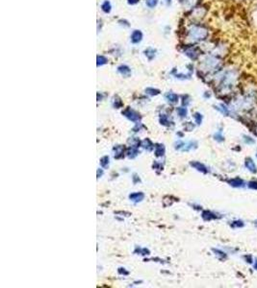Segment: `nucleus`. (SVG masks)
Instances as JSON below:
<instances>
[{
	"label": "nucleus",
	"instance_id": "obj_1",
	"mask_svg": "<svg viewBox=\"0 0 257 288\" xmlns=\"http://www.w3.org/2000/svg\"><path fill=\"white\" fill-rule=\"evenodd\" d=\"M208 36V32L206 29L202 27H193L190 31V37L195 40H202Z\"/></svg>",
	"mask_w": 257,
	"mask_h": 288
},
{
	"label": "nucleus",
	"instance_id": "obj_2",
	"mask_svg": "<svg viewBox=\"0 0 257 288\" xmlns=\"http://www.w3.org/2000/svg\"><path fill=\"white\" fill-rule=\"evenodd\" d=\"M122 113L125 115L127 118H129L130 120L134 121V122H136V121H138L139 119H140V116H139V114L136 113L134 111H132V109H127L126 111H124L122 112Z\"/></svg>",
	"mask_w": 257,
	"mask_h": 288
},
{
	"label": "nucleus",
	"instance_id": "obj_3",
	"mask_svg": "<svg viewBox=\"0 0 257 288\" xmlns=\"http://www.w3.org/2000/svg\"><path fill=\"white\" fill-rule=\"evenodd\" d=\"M143 39V33L140 30H135L133 31L131 35V41L133 43H139Z\"/></svg>",
	"mask_w": 257,
	"mask_h": 288
},
{
	"label": "nucleus",
	"instance_id": "obj_4",
	"mask_svg": "<svg viewBox=\"0 0 257 288\" xmlns=\"http://www.w3.org/2000/svg\"><path fill=\"white\" fill-rule=\"evenodd\" d=\"M245 166H247V168L249 170L250 172L256 173L257 167L255 165V163H254V161L251 160V158H247V161H245Z\"/></svg>",
	"mask_w": 257,
	"mask_h": 288
},
{
	"label": "nucleus",
	"instance_id": "obj_5",
	"mask_svg": "<svg viewBox=\"0 0 257 288\" xmlns=\"http://www.w3.org/2000/svg\"><path fill=\"white\" fill-rule=\"evenodd\" d=\"M118 72H120L121 75H123V76H126V77L129 76L130 73H131V69H130L127 65H124L118 66Z\"/></svg>",
	"mask_w": 257,
	"mask_h": 288
},
{
	"label": "nucleus",
	"instance_id": "obj_6",
	"mask_svg": "<svg viewBox=\"0 0 257 288\" xmlns=\"http://www.w3.org/2000/svg\"><path fill=\"white\" fill-rule=\"evenodd\" d=\"M191 165L193 166L196 170H198V171H200V172H202V173H207V172H208V170H207L206 167H205L202 163L198 162V161H195V162H192V163H191Z\"/></svg>",
	"mask_w": 257,
	"mask_h": 288
},
{
	"label": "nucleus",
	"instance_id": "obj_7",
	"mask_svg": "<svg viewBox=\"0 0 257 288\" xmlns=\"http://www.w3.org/2000/svg\"><path fill=\"white\" fill-rule=\"evenodd\" d=\"M101 10H102L104 13H106V14H109L110 12H111L112 10V6H111V3H110L108 0H106V1H104L102 3V5H101Z\"/></svg>",
	"mask_w": 257,
	"mask_h": 288
},
{
	"label": "nucleus",
	"instance_id": "obj_8",
	"mask_svg": "<svg viewBox=\"0 0 257 288\" xmlns=\"http://www.w3.org/2000/svg\"><path fill=\"white\" fill-rule=\"evenodd\" d=\"M130 199L134 202H139V201H141L144 199V194L141 192H137V193H133L129 196Z\"/></svg>",
	"mask_w": 257,
	"mask_h": 288
},
{
	"label": "nucleus",
	"instance_id": "obj_9",
	"mask_svg": "<svg viewBox=\"0 0 257 288\" xmlns=\"http://www.w3.org/2000/svg\"><path fill=\"white\" fill-rule=\"evenodd\" d=\"M186 55L188 57H190L192 60H195L198 58V54L196 53V51L195 50V49H193V48H189V49H187L186 50Z\"/></svg>",
	"mask_w": 257,
	"mask_h": 288
},
{
	"label": "nucleus",
	"instance_id": "obj_10",
	"mask_svg": "<svg viewBox=\"0 0 257 288\" xmlns=\"http://www.w3.org/2000/svg\"><path fill=\"white\" fill-rule=\"evenodd\" d=\"M166 98L167 99V101L170 103H176L178 101V96L176 95L175 93H172V92H170V93H167L166 94Z\"/></svg>",
	"mask_w": 257,
	"mask_h": 288
},
{
	"label": "nucleus",
	"instance_id": "obj_11",
	"mask_svg": "<svg viewBox=\"0 0 257 288\" xmlns=\"http://www.w3.org/2000/svg\"><path fill=\"white\" fill-rule=\"evenodd\" d=\"M230 184L232 186H234V187H240V186H243V184H244V181H243L241 179L236 178V179H234V180L230 181Z\"/></svg>",
	"mask_w": 257,
	"mask_h": 288
},
{
	"label": "nucleus",
	"instance_id": "obj_12",
	"mask_svg": "<svg viewBox=\"0 0 257 288\" xmlns=\"http://www.w3.org/2000/svg\"><path fill=\"white\" fill-rule=\"evenodd\" d=\"M202 217H203L205 220H211V219L217 218V216H215L212 212H210V211H204L203 213H202Z\"/></svg>",
	"mask_w": 257,
	"mask_h": 288
},
{
	"label": "nucleus",
	"instance_id": "obj_13",
	"mask_svg": "<svg viewBox=\"0 0 257 288\" xmlns=\"http://www.w3.org/2000/svg\"><path fill=\"white\" fill-rule=\"evenodd\" d=\"M144 53H146V56L148 58V60H152L155 57V50L152 48H148L147 50H146Z\"/></svg>",
	"mask_w": 257,
	"mask_h": 288
},
{
	"label": "nucleus",
	"instance_id": "obj_14",
	"mask_svg": "<svg viewBox=\"0 0 257 288\" xmlns=\"http://www.w3.org/2000/svg\"><path fill=\"white\" fill-rule=\"evenodd\" d=\"M164 152H165V148H164L163 145L156 146V151H155L156 156H158V157H160V156H163L164 155Z\"/></svg>",
	"mask_w": 257,
	"mask_h": 288
},
{
	"label": "nucleus",
	"instance_id": "obj_15",
	"mask_svg": "<svg viewBox=\"0 0 257 288\" xmlns=\"http://www.w3.org/2000/svg\"><path fill=\"white\" fill-rule=\"evenodd\" d=\"M97 60V66L105 65V63L108 62L106 58L104 57V56H102V55H101V56H97V60Z\"/></svg>",
	"mask_w": 257,
	"mask_h": 288
},
{
	"label": "nucleus",
	"instance_id": "obj_16",
	"mask_svg": "<svg viewBox=\"0 0 257 288\" xmlns=\"http://www.w3.org/2000/svg\"><path fill=\"white\" fill-rule=\"evenodd\" d=\"M146 92L147 94H149V95H157V94L160 93V90H158V89L151 88H148L146 89Z\"/></svg>",
	"mask_w": 257,
	"mask_h": 288
},
{
	"label": "nucleus",
	"instance_id": "obj_17",
	"mask_svg": "<svg viewBox=\"0 0 257 288\" xmlns=\"http://www.w3.org/2000/svg\"><path fill=\"white\" fill-rule=\"evenodd\" d=\"M158 3V0H146V4L148 8H154Z\"/></svg>",
	"mask_w": 257,
	"mask_h": 288
},
{
	"label": "nucleus",
	"instance_id": "obj_18",
	"mask_svg": "<svg viewBox=\"0 0 257 288\" xmlns=\"http://www.w3.org/2000/svg\"><path fill=\"white\" fill-rule=\"evenodd\" d=\"M108 164H109V158L108 157H103L100 160V165L102 167H104V168H106V167L108 166Z\"/></svg>",
	"mask_w": 257,
	"mask_h": 288
},
{
	"label": "nucleus",
	"instance_id": "obj_19",
	"mask_svg": "<svg viewBox=\"0 0 257 288\" xmlns=\"http://www.w3.org/2000/svg\"><path fill=\"white\" fill-rule=\"evenodd\" d=\"M177 112H178V114L180 115V116H186V114H187V109H185V108H178L177 109Z\"/></svg>",
	"mask_w": 257,
	"mask_h": 288
},
{
	"label": "nucleus",
	"instance_id": "obj_20",
	"mask_svg": "<svg viewBox=\"0 0 257 288\" xmlns=\"http://www.w3.org/2000/svg\"><path fill=\"white\" fill-rule=\"evenodd\" d=\"M193 117H195V121H196V123H198V124H200L201 119H202L201 114H199V113H198V112H196V113L193 114Z\"/></svg>",
	"mask_w": 257,
	"mask_h": 288
},
{
	"label": "nucleus",
	"instance_id": "obj_21",
	"mask_svg": "<svg viewBox=\"0 0 257 288\" xmlns=\"http://www.w3.org/2000/svg\"><path fill=\"white\" fill-rule=\"evenodd\" d=\"M248 187L252 189H257V183L256 181H250V183H248Z\"/></svg>",
	"mask_w": 257,
	"mask_h": 288
},
{
	"label": "nucleus",
	"instance_id": "obj_22",
	"mask_svg": "<svg viewBox=\"0 0 257 288\" xmlns=\"http://www.w3.org/2000/svg\"><path fill=\"white\" fill-rule=\"evenodd\" d=\"M244 226V223H243L242 221H235V222H233V224H232V227H243Z\"/></svg>",
	"mask_w": 257,
	"mask_h": 288
},
{
	"label": "nucleus",
	"instance_id": "obj_23",
	"mask_svg": "<svg viewBox=\"0 0 257 288\" xmlns=\"http://www.w3.org/2000/svg\"><path fill=\"white\" fill-rule=\"evenodd\" d=\"M139 1H140V0H127L129 5H135V4H137Z\"/></svg>",
	"mask_w": 257,
	"mask_h": 288
},
{
	"label": "nucleus",
	"instance_id": "obj_24",
	"mask_svg": "<svg viewBox=\"0 0 257 288\" xmlns=\"http://www.w3.org/2000/svg\"><path fill=\"white\" fill-rule=\"evenodd\" d=\"M161 122L163 123V124H165V125H166L167 123H169V121L167 120V116L163 115V116H162V118H161Z\"/></svg>",
	"mask_w": 257,
	"mask_h": 288
},
{
	"label": "nucleus",
	"instance_id": "obj_25",
	"mask_svg": "<svg viewBox=\"0 0 257 288\" xmlns=\"http://www.w3.org/2000/svg\"><path fill=\"white\" fill-rule=\"evenodd\" d=\"M245 138H247V139H245V142H247V143H253V142H254V140H253V139H251V137H245Z\"/></svg>",
	"mask_w": 257,
	"mask_h": 288
},
{
	"label": "nucleus",
	"instance_id": "obj_26",
	"mask_svg": "<svg viewBox=\"0 0 257 288\" xmlns=\"http://www.w3.org/2000/svg\"><path fill=\"white\" fill-rule=\"evenodd\" d=\"M166 2H167V5H170V2H172V0H166Z\"/></svg>",
	"mask_w": 257,
	"mask_h": 288
},
{
	"label": "nucleus",
	"instance_id": "obj_27",
	"mask_svg": "<svg viewBox=\"0 0 257 288\" xmlns=\"http://www.w3.org/2000/svg\"><path fill=\"white\" fill-rule=\"evenodd\" d=\"M254 267H255V269H257V261H256V263H255V265H254Z\"/></svg>",
	"mask_w": 257,
	"mask_h": 288
}]
</instances>
